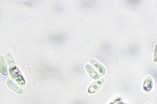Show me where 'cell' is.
Masks as SVG:
<instances>
[{
  "instance_id": "3",
  "label": "cell",
  "mask_w": 157,
  "mask_h": 104,
  "mask_svg": "<svg viewBox=\"0 0 157 104\" xmlns=\"http://www.w3.org/2000/svg\"><path fill=\"white\" fill-rule=\"evenodd\" d=\"M153 86V81L150 77H147L144 82L143 89L144 90L148 91L151 90Z\"/></svg>"
},
{
  "instance_id": "1",
  "label": "cell",
  "mask_w": 157,
  "mask_h": 104,
  "mask_svg": "<svg viewBox=\"0 0 157 104\" xmlns=\"http://www.w3.org/2000/svg\"><path fill=\"white\" fill-rule=\"evenodd\" d=\"M104 81V80L102 79L100 81L94 82L89 88L88 89L89 93L93 94L96 92L102 86Z\"/></svg>"
},
{
  "instance_id": "6",
  "label": "cell",
  "mask_w": 157,
  "mask_h": 104,
  "mask_svg": "<svg viewBox=\"0 0 157 104\" xmlns=\"http://www.w3.org/2000/svg\"><path fill=\"white\" fill-rule=\"evenodd\" d=\"M154 61L157 62V44L156 45L154 51Z\"/></svg>"
},
{
  "instance_id": "5",
  "label": "cell",
  "mask_w": 157,
  "mask_h": 104,
  "mask_svg": "<svg viewBox=\"0 0 157 104\" xmlns=\"http://www.w3.org/2000/svg\"><path fill=\"white\" fill-rule=\"evenodd\" d=\"M7 83L9 86L15 91L16 92L20 94L22 93L23 91L22 89L17 86L12 81L9 79L8 80Z\"/></svg>"
},
{
  "instance_id": "2",
  "label": "cell",
  "mask_w": 157,
  "mask_h": 104,
  "mask_svg": "<svg viewBox=\"0 0 157 104\" xmlns=\"http://www.w3.org/2000/svg\"><path fill=\"white\" fill-rule=\"evenodd\" d=\"M90 62L96 68L101 76L104 74L105 73V70L102 65L94 60H91Z\"/></svg>"
},
{
  "instance_id": "7",
  "label": "cell",
  "mask_w": 157,
  "mask_h": 104,
  "mask_svg": "<svg viewBox=\"0 0 157 104\" xmlns=\"http://www.w3.org/2000/svg\"><path fill=\"white\" fill-rule=\"evenodd\" d=\"M147 104H150V103H147Z\"/></svg>"
},
{
  "instance_id": "4",
  "label": "cell",
  "mask_w": 157,
  "mask_h": 104,
  "mask_svg": "<svg viewBox=\"0 0 157 104\" xmlns=\"http://www.w3.org/2000/svg\"><path fill=\"white\" fill-rule=\"evenodd\" d=\"M86 68L90 75L94 79H97L101 77V76L98 74V73L95 71L94 68L90 66V65L88 64L86 65Z\"/></svg>"
}]
</instances>
